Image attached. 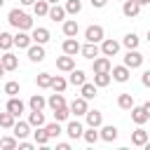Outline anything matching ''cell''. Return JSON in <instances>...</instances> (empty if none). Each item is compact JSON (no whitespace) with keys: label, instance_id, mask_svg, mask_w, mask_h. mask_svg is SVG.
<instances>
[{"label":"cell","instance_id":"29","mask_svg":"<svg viewBox=\"0 0 150 150\" xmlns=\"http://www.w3.org/2000/svg\"><path fill=\"white\" fill-rule=\"evenodd\" d=\"M96 91H98V87H96L94 82H84V84L80 87V94H82V98H87V101H89V98H94V96H96Z\"/></svg>","mask_w":150,"mask_h":150},{"label":"cell","instance_id":"25","mask_svg":"<svg viewBox=\"0 0 150 150\" xmlns=\"http://www.w3.org/2000/svg\"><path fill=\"white\" fill-rule=\"evenodd\" d=\"M77 30H80V26H77L75 19H63V35L66 38H75Z\"/></svg>","mask_w":150,"mask_h":150},{"label":"cell","instance_id":"27","mask_svg":"<svg viewBox=\"0 0 150 150\" xmlns=\"http://www.w3.org/2000/svg\"><path fill=\"white\" fill-rule=\"evenodd\" d=\"M47 105L52 108V110H56V108H61V105H66V98H63V91H54L49 98H47Z\"/></svg>","mask_w":150,"mask_h":150},{"label":"cell","instance_id":"41","mask_svg":"<svg viewBox=\"0 0 150 150\" xmlns=\"http://www.w3.org/2000/svg\"><path fill=\"white\" fill-rule=\"evenodd\" d=\"M54 112V120L56 122H66L68 117H70V108L68 105H61V108H56V110H52Z\"/></svg>","mask_w":150,"mask_h":150},{"label":"cell","instance_id":"54","mask_svg":"<svg viewBox=\"0 0 150 150\" xmlns=\"http://www.w3.org/2000/svg\"><path fill=\"white\" fill-rule=\"evenodd\" d=\"M2 73H5V68H2V63H0V75H2Z\"/></svg>","mask_w":150,"mask_h":150},{"label":"cell","instance_id":"30","mask_svg":"<svg viewBox=\"0 0 150 150\" xmlns=\"http://www.w3.org/2000/svg\"><path fill=\"white\" fill-rule=\"evenodd\" d=\"M30 127H45V115H42V110H30V115H28V120H26Z\"/></svg>","mask_w":150,"mask_h":150},{"label":"cell","instance_id":"15","mask_svg":"<svg viewBox=\"0 0 150 150\" xmlns=\"http://www.w3.org/2000/svg\"><path fill=\"white\" fill-rule=\"evenodd\" d=\"M84 120H87V127H101L103 124V112L101 110H87L84 112Z\"/></svg>","mask_w":150,"mask_h":150},{"label":"cell","instance_id":"57","mask_svg":"<svg viewBox=\"0 0 150 150\" xmlns=\"http://www.w3.org/2000/svg\"><path fill=\"white\" fill-rule=\"evenodd\" d=\"M148 134H150V131H148Z\"/></svg>","mask_w":150,"mask_h":150},{"label":"cell","instance_id":"36","mask_svg":"<svg viewBox=\"0 0 150 150\" xmlns=\"http://www.w3.org/2000/svg\"><path fill=\"white\" fill-rule=\"evenodd\" d=\"M45 131L49 134V138H56V136H61V134H63V129H61V124H59L56 120H54V122H49V124L45 122Z\"/></svg>","mask_w":150,"mask_h":150},{"label":"cell","instance_id":"40","mask_svg":"<svg viewBox=\"0 0 150 150\" xmlns=\"http://www.w3.org/2000/svg\"><path fill=\"white\" fill-rule=\"evenodd\" d=\"M110 73H94V84L96 87H108L110 84Z\"/></svg>","mask_w":150,"mask_h":150},{"label":"cell","instance_id":"23","mask_svg":"<svg viewBox=\"0 0 150 150\" xmlns=\"http://www.w3.org/2000/svg\"><path fill=\"white\" fill-rule=\"evenodd\" d=\"M47 16H49L52 21H63V19H66V7H61L59 2H56V5H49Z\"/></svg>","mask_w":150,"mask_h":150},{"label":"cell","instance_id":"49","mask_svg":"<svg viewBox=\"0 0 150 150\" xmlns=\"http://www.w3.org/2000/svg\"><path fill=\"white\" fill-rule=\"evenodd\" d=\"M143 110H145V112H148V117H150V101H145V103H143Z\"/></svg>","mask_w":150,"mask_h":150},{"label":"cell","instance_id":"9","mask_svg":"<svg viewBox=\"0 0 150 150\" xmlns=\"http://www.w3.org/2000/svg\"><path fill=\"white\" fill-rule=\"evenodd\" d=\"M117 134H120V129L115 127V124H101V131H98V136H101V141H105V143H112L115 138H117Z\"/></svg>","mask_w":150,"mask_h":150},{"label":"cell","instance_id":"31","mask_svg":"<svg viewBox=\"0 0 150 150\" xmlns=\"http://www.w3.org/2000/svg\"><path fill=\"white\" fill-rule=\"evenodd\" d=\"M33 138H35V145H47L49 143V134L45 131V127H35Z\"/></svg>","mask_w":150,"mask_h":150},{"label":"cell","instance_id":"44","mask_svg":"<svg viewBox=\"0 0 150 150\" xmlns=\"http://www.w3.org/2000/svg\"><path fill=\"white\" fill-rule=\"evenodd\" d=\"M21 91V87H19V82H14V80H9V82H5V94L7 96H16Z\"/></svg>","mask_w":150,"mask_h":150},{"label":"cell","instance_id":"20","mask_svg":"<svg viewBox=\"0 0 150 150\" xmlns=\"http://www.w3.org/2000/svg\"><path fill=\"white\" fill-rule=\"evenodd\" d=\"M87 82V75H84V70H80V68H73L70 70V75H68V84H73V87H82Z\"/></svg>","mask_w":150,"mask_h":150},{"label":"cell","instance_id":"4","mask_svg":"<svg viewBox=\"0 0 150 150\" xmlns=\"http://www.w3.org/2000/svg\"><path fill=\"white\" fill-rule=\"evenodd\" d=\"M117 52H120V42L117 40H112V38H103L101 40V54L103 56H117Z\"/></svg>","mask_w":150,"mask_h":150},{"label":"cell","instance_id":"3","mask_svg":"<svg viewBox=\"0 0 150 150\" xmlns=\"http://www.w3.org/2000/svg\"><path fill=\"white\" fill-rule=\"evenodd\" d=\"M103 35H105V30H103V26H98V23H91V26H87V30H84L87 42H101Z\"/></svg>","mask_w":150,"mask_h":150},{"label":"cell","instance_id":"51","mask_svg":"<svg viewBox=\"0 0 150 150\" xmlns=\"http://www.w3.org/2000/svg\"><path fill=\"white\" fill-rule=\"evenodd\" d=\"M138 5L143 7V5H150V0H138Z\"/></svg>","mask_w":150,"mask_h":150},{"label":"cell","instance_id":"6","mask_svg":"<svg viewBox=\"0 0 150 150\" xmlns=\"http://www.w3.org/2000/svg\"><path fill=\"white\" fill-rule=\"evenodd\" d=\"M138 12H141V5H138V0H122V14H124L127 19H134V16H138Z\"/></svg>","mask_w":150,"mask_h":150},{"label":"cell","instance_id":"26","mask_svg":"<svg viewBox=\"0 0 150 150\" xmlns=\"http://www.w3.org/2000/svg\"><path fill=\"white\" fill-rule=\"evenodd\" d=\"M45 105H47V98L40 96V94H33V96L28 98V108H30V110H45Z\"/></svg>","mask_w":150,"mask_h":150},{"label":"cell","instance_id":"12","mask_svg":"<svg viewBox=\"0 0 150 150\" xmlns=\"http://www.w3.org/2000/svg\"><path fill=\"white\" fill-rule=\"evenodd\" d=\"M82 131H84V127H82V122H77V120H70V122L66 124V134H68L73 141L82 138Z\"/></svg>","mask_w":150,"mask_h":150},{"label":"cell","instance_id":"2","mask_svg":"<svg viewBox=\"0 0 150 150\" xmlns=\"http://www.w3.org/2000/svg\"><path fill=\"white\" fill-rule=\"evenodd\" d=\"M124 66H127L129 70L141 68V66H143V54H141L138 49H127V54H124Z\"/></svg>","mask_w":150,"mask_h":150},{"label":"cell","instance_id":"14","mask_svg":"<svg viewBox=\"0 0 150 150\" xmlns=\"http://www.w3.org/2000/svg\"><path fill=\"white\" fill-rule=\"evenodd\" d=\"M68 108H70V112H73L75 117H80V115H84V112L89 110V108H87V98H82V96H80V98H73Z\"/></svg>","mask_w":150,"mask_h":150},{"label":"cell","instance_id":"24","mask_svg":"<svg viewBox=\"0 0 150 150\" xmlns=\"http://www.w3.org/2000/svg\"><path fill=\"white\" fill-rule=\"evenodd\" d=\"M12 134L21 141V138H26L28 134H30V124L28 122H14V127H12Z\"/></svg>","mask_w":150,"mask_h":150},{"label":"cell","instance_id":"55","mask_svg":"<svg viewBox=\"0 0 150 150\" xmlns=\"http://www.w3.org/2000/svg\"><path fill=\"white\" fill-rule=\"evenodd\" d=\"M2 5H5V0H0V7H2Z\"/></svg>","mask_w":150,"mask_h":150},{"label":"cell","instance_id":"42","mask_svg":"<svg viewBox=\"0 0 150 150\" xmlns=\"http://www.w3.org/2000/svg\"><path fill=\"white\" fill-rule=\"evenodd\" d=\"M82 12V0H68L66 2V14H80Z\"/></svg>","mask_w":150,"mask_h":150},{"label":"cell","instance_id":"52","mask_svg":"<svg viewBox=\"0 0 150 150\" xmlns=\"http://www.w3.org/2000/svg\"><path fill=\"white\" fill-rule=\"evenodd\" d=\"M143 148H145V150H150V138L145 141V145H143Z\"/></svg>","mask_w":150,"mask_h":150},{"label":"cell","instance_id":"47","mask_svg":"<svg viewBox=\"0 0 150 150\" xmlns=\"http://www.w3.org/2000/svg\"><path fill=\"white\" fill-rule=\"evenodd\" d=\"M89 2H91V7H96V9H101V7L108 5V0H89Z\"/></svg>","mask_w":150,"mask_h":150},{"label":"cell","instance_id":"18","mask_svg":"<svg viewBox=\"0 0 150 150\" xmlns=\"http://www.w3.org/2000/svg\"><path fill=\"white\" fill-rule=\"evenodd\" d=\"M0 63H2L5 70H16V68H19V59H16L12 52H5V54L0 56Z\"/></svg>","mask_w":150,"mask_h":150},{"label":"cell","instance_id":"32","mask_svg":"<svg viewBox=\"0 0 150 150\" xmlns=\"http://www.w3.org/2000/svg\"><path fill=\"white\" fill-rule=\"evenodd\" d=\"M122 45H124L127 49H138V45H141V38H138L136 33H127V35H124V40H122Z\"/></svg>","mask_w":150,"mask_h":150},{"label":"cell","instance_id":"19","mask_svg":"<svg viewBox=\"0 0 150 150\" xmlns=\"http://www.w3.org/2000/svg\"><path fill=\"white\" fill-rule=\"evenodd\" d=\"M56 68L63 70V73H70V70L75 68V56H68V54L59 56V59H56Z\"/></svg>","mask_w":150,"mask_h":150},{"label":"cell","instance_id":"38","mask_svg":"<svg viewBox=\"0 0 150 150\" xmlns=\"http://www.w3.org/2000/svg\"><path fill=\"white\" fill-rule=\"evenodd\" d=\"M117 105H120L122 110H131V105H134V96H131V94H120V96H117Z\"/></svg>","mask_w":150,"mask_h":150},{"label":"cell","instance_id":"1","mask_svg":"<svg viewBox=\"0 0 150 150\" xmlns=\"http://www.w3.org/2000/svg\"><path fill=\"white\" fill-rule=\"evenodd\" d=\"M7 21H9L14 28H19V30H30V28H33V16H28V14H26L23 9H19V7L9 9Z\"/></svg>","mask_w":150,"mask_h":150},{"label":"cell","instance_id":"56","mask_svg":"<svg viewBox=\"0 0 150 150\" xmlns=\"http://www.w3.org/2000/svg\"><path fill=\"white\" fill-rule=\"evenodd\" d=\"M148 42H150V30H148Z\"/></svg>","mask_w":150,"mask_h":150},{"label":"cell","instance_id":"22","mask_svg":"<svg viewBox=\"0 0 150 150\" xmlns=\"http://www.w3.org/2000/svg\"><path fill=\"white\" fill-rule=\"evenodd\" d=\"M148 138H150V134H148L143 127H138L136 131H131V143H134V145H138V148H143Z\"/></svg>","mask_w":150,"mask_h":150},{"label":"cell","instance_id":"35","mask_svg":"<svg viewBox=\"0 0 150 150\" xmlns=\"http://www.w3.org/2000/svg\"><path fill=\"white\" fill-rule=\"evenodd\" d=\"M47 12H49V2L47 0H35L33 2V14L35 16H47Z\"/></svg>","mask_w":150,"mask_h":150},{"label":"cell","instance_id":"21","mask_svg":"<svg viewBox=\"0 0 150 150\" xmlns=\"http://www.w3.org/2000/svg\"><path fill=\"white\" fill-rule=\"evenodd\" d=\"M30 38H33V42H38V45H47V42H49V30L42 28V26H38V28H33Z\"/></svg>","mask_w":150,"mask_h":150},{"label":"cell","instance_id":"48","mask_svg":"<svg viewBox=\"0 0 150 150\" xmlns=\"http://www.w3.org/2000/svg\"><path fill=\"white\" fill-rule=\"evenodd\" d=\"M56 148H59V150H70V143H59Z\"/></svg>","mask_w":150,"mask_h":150},{"label":"cell","instance_id":"33","mask_svg":"<svg viewBox=\"0 0 150 150\" xmlns=\"http://www.w3.org/2000/svg\"><path fill=\"white\" fill-rule=\"evenodd\" d=\"M66 87H68V80H66V77H61V75H52V84H49V89H54V91H66Z\"/></svg>","mask_w":150,"mask_h":150},{"label":"cell","instance_id":"10","mask_svg":"<svg viewBox=\"0 0 150 150\" xmlns=\"http://www.w3.org/2000/svg\"><path fill=\"white\" fill-rule=\"evenodd\" d=\"M91 61H94V63H91L94 73H110V68H112V63H110L108 56H96V59H91Z\"/></svg>","mask_w":150,"mask_h":150},{"label":"cell","instance_id":"11","mask_svg":"<svg viewBox=\"0 0 150 150\" xmlns=\"http://www.w3.org/2000/svg\"><path fill=\"white\" fill-rule=\"evenodd\" d=\"M148 120H150V117H148V112L143 110V105H131V122H134V124L143 127Z\"/></svg>","mask_w":150,"mask_h":150},{"label":"cell","instance_id":"37","mask_svg":"<svg viewBox=\"0 0 150 150\" xmlns=\"http://www.w3.org/2000/svg\"><path fill=\"white\" fill-rule=\"evenodd\" d=\"M14 122H16V117H14L9 110L0 112V127H2V129H12V127H14Z\"/></svg>","mask_w":150,"mask_h":150},{"label":"cell","instance_id":"17","mask_svg":"<svg viewBox=\"0 0 150 150\" xmlns=\"http://www.w3.org/2000/svg\"><path fill=\"white\" fill-rule=\"evenodd\" d=\"M80 54L84 59H96L101 54V47H98V42H87L84 47H80Z\"/></svg>","mask_w":150,"mask_h":150},{"label":"cell","instance_id":"43","mask_svg":"<svg viewBox=\"0 0 150 150\" xmlns=\"http://www.w3.org/2000/svg\"><path fill=\"white\" fill-rule=\"evenodd\" d=\"M35 84H38L40 89H49V84H52V75H49V73H40V75L35 77Z\"/></svg>","mask_w":150,"mask_h":150},{"label":"cell","instance_id":"50","mask_svg":"<svg viewBox=\"0 0 150 150\" xmlns=\"http://www.w3.org/2000/svg\"><path fill=\"white\" fill-rule=\"evenodd\" d=\"M19 2H21V5H23V7H28V5H33V2H35V0H19Z\"/></svg>","mask_w":150,"mask_h":150},{"label":"cell","instance_id":"46","mask_svg":"<svg viewBox=\"0 0 150 150\" xmlns=\"http://www.w3.org/2000/svg\"><path fill=\"white\" fill-rule=\"evenodd\" d=\"M30 148H33V143H28L26 138H21V141H19V150H30Z\"/></svg>","mask_w":150,"mask_h":150},{"label":"cell","instance_id":"5","mask_svg":"<svg viewBox=\"0 0 150 150\" xmlns=\"http://www.w3.org/2000/svg\"><path fill=\"white\" fill-rule=\"evenodd\" d=\"M26 52H28V59H30L33 63H40V61H45V56H47V54H45V45H38V42H33Z\"/></svg>","mask_w":150,"mask_h":150},{"label":"cell","instance_id":"7","mask_svg":"<svg viewBox=\"0 0 150 150\" xmlns=\"http://www.w3.org/2000/svg\"><path fill=\"white\" fill-rule=\"evenodd\" d=\"M129 75H131V70L122 63V66H112L110 68V77L115 80V82H127L129 80Z\"/></svg>","mask_w":150,"mask_h":150},{"label":"cell","instance_id":"53","mask_svg":"<svg viewBox=\"0 0 150 150\" xmlns=\"http://www.w3.org/2000/svg\"><path fill=\"white\" fill-rule=\"evenodd\" d=\"M47 2H49V5H56V2H61V0H47Z\"/></svg>","mask_w":150,"mask_h":150},{"label":"cell","instance_id":"34","mask_svg":"<svg viewBox=\"0 0 150 150\" xmlns=\"http://www.w3.org/2000/svg\"><path fill=\"white\" fill-rule=\"evenodd\" d=\"M82 138H84V143L94 145L101 136H98V129H96V127H89V129H84V131H82Z\"/></svg>","mask_w":150,"mask_h":150},{"label":"cell","instance_id":"28","mask_svg":"<svg viewBox=\"0 0 150 150\" xmlns=\"http://www.w3.org/2000/svg\"><path fill=\"white\" fill-rule=\"evenodd\" d=\"M14 47V35L7 33V30H0V49L2 52H9Z\"/></svg>","mask_w":150,"mask_h":150},{"label":"cell","instance_id":"16","mask_svg":"<svg viewBox=\"0 0 150 150\" xmlns=\"http://www.w3.org/2000/svg\"><path fill=\"white\" fill-rule=\"evenodd\" d=\"M61 49H63V54L75 56V54H80V42H77L75 38H66V40H63V45H61Z\"/></svg>","mask_w":150,"mask_h":150},{"label":"cell","instance_id":"13","mask_svg":"<svg viewBox=\"0 0 150 150\" xmlns=\"http://www.w3.org/2000/svg\"><path fill=\"white\" fill-rule=\"evenodd\" d=\"M33 45V38L28 35V30H19L16 35H14V47H19V49H28Z\"/></svg>","mask_w":150,"mask_h":150},{"label":"cell","instance_id":"39","mask_svg":"<svg viewBox=\"0 0 150 150\" xmlns=\"http://www.w3.org/2000/svg\"><path fill=\"white\" fill-rule=\"evenodd\" d=\"M0 148L14 150V148H19V138H16V136H2V138H0Z\"/></svg>","mask_w":150,"mask_h":150},{"label":"cell","instance_id":"45","mask_svg":"<svg viewBox=\"0 0 150 150\" xmlns=\"http://www.w3.org/2000/svg\"><path fill=\"white\" fill-rule=\"evenodd\" d=\"M141 82H143V87H150V68H148V70H143V75H141Z\"/></svg>","mask_w":150,"mask_h":150},{"label":"cell","instance_id":"8","mask_svg":"<svg viewBox=\"0 0 150 150\" xmlns=\"http://www.w3.org/2000/svg\"><path fill=\"white\" fill-rule=\"evenodd\" d=\"M5 110H9L14 117H19V115L26 110V103H23L19 96H9V101H7V108H5Z\"/></svg>","mask_w":150,"mask_h":150}]
</instances>
